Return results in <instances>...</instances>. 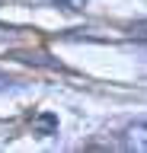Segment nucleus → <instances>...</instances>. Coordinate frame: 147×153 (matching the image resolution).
<instances>
[{"label":"nucleus","instance_id":"obj_3","mask_svg":"<svg viewBox=\"0 0 147 153\" xmlns=\"http://www.w3.org/2000/svg\"><path fill=\"white\" fill-rule=\"evenodd\" d=\"M32 131L42 134V137L58 134V115H54V112H39L35 118H32Z\"/></svg>","mask_w":147,"mask_h":153},{"label":"nucleus","instance_id":"obj_4","mask_svg":"<svg viewBox=\"0 0 147 153\" xmlns=\"http://www.w3.org/2000/svg\"><path fill=\"white\" fill-rule=\"evenodd\" d=\"M125 32H128V38H134V42H147V16L144 19H134Z\"/></svg>","mask_w":147,"mask_h":153},{"label":"nucleus","instance_id":"obj_1","mask_svg":"<svg viewBox=\"0 0 147 153\" xmlns=\"http://www.w3.org/2000/svg\"><path fill=\"white\" fill-rule=\"evenodd\" d=\"M13 61H22V64H35V67H48V70H64V64L61 61H54V57L42 54V51H13Z\"/></svg>","mask_w":147,"mask_h":153},{"label":"nucleus","instance_id":"obj_6","mask_svg":"<svg viewBox=\"0 0 147 153\" xmlns=\"http://www.w3.org/2000/svg\"><path fill=\"white\" fill-rule=\"evenodd\" d=\"M7 86H10V80H7V76L0 74V89H7Z\"/></svg>","mask_w":147,"mask_h":153},{"label":"nucleus","instance_id":"obj_5","mask_svg":"<svg viewBox=\"0 0 147 153\" xmlns=\"http://www.w3.org/2000/svg\"><path fill=\"white\" fill-rule=\"evenodd\" d=\"M54 7L67 10V13H83L87 10V0H54Z\"/></svg>","mask_w":147,"mask_h":153},{"label":"nucleus","instance_id":"obj_2","mask_svg":"<svg viewBox=\"0 0 147 153\" xmlns=\"http://www.w3.org/2000/svg\"><path fill=\"white\" fill-rule=\"evenodd\" d=\"M125 143L137 153H147V121H134L125 128Z\"/></svg>","mask_w":147,"mask_h":153}]
</instances>
